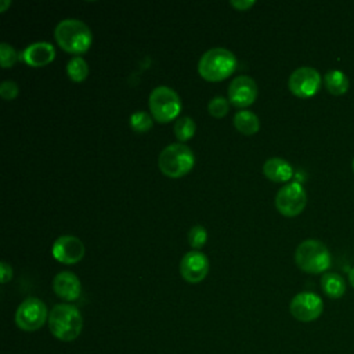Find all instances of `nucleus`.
Segmentation results:
<instances>
[{"label":"nucleus","mask_w":354,"mask_h":354,"mask_svg":"<svg viewBox=\"0 0 354 354\" xmlns=\"http://www.w3.org/2000/svg\"><path fill=\"white\" fill-rule=\"evenodd\" d=\"M51 335L61 342L75 340L83 329V317L77 307L66 303L55 304L48 314Z\"/></svg>","instance_id":"f257e3e1"},{"label":"nucleus","mask_w":354,"mask_h":354,"mask_svg":"<svg viewBox=\"0 0 354 354\" xmlns=\"http://www.w3.org/2000/svg\"><path fill=\"white\" fill-rule=\"evenodd\" d=\"M57 44L71 54H83L91 46V30L80 19L66 18L57 24L54 29Z\"/></svg>","instance_id":"f03ea898"},{"label":"nucleus","mask_w":354,"mask_h":354,"mask_svg":"<svg viewBox=\"0 0 354 354\" xmlns=\"http://www.w3.org/2000/svg\"><path fill=\"white\" fill-rule=\"evenodd\" d=\"M235 55L223 47L207 50L198 62L199 75L207 82H220L227 79L235 71Z\"/></svg>","instance_id":"7ed1b4c3"},{"label":"nucleus","mask_w":354,"mask_h":354,"mask_svg":"<svg viewBox=\"0 0 354 354\" xmlns=\"http://www.w3.org/2000/svg\"><path fill=\"white\" fill-rule=\"evenodd\" d=\"M158 165L166 177L180 178L192 170L195 165V156L188 145L176 142L162 149Z\"/></svg>","instance_id":"20e7f679"},{"label":"nucleus","mask_w":354,"mask_h":354,"mask_svg":"<svg viewBox=\"0 0 354 354\" xmlns=\"http://www.w3.org/2000/svg\"><path fill=\"white\" fill-rule=\"evenodd\" d=\"M295 261L300 270L310 274H319L329 268L330 253L321 241L306 239L296 248Z\"/></svg>","instance_id":"39448f33"},{"label":"nucleus","mask_w":354,"mask_h":354,"mask_svg":"<svg viewBox=\"0 0 354 354\" xmlns=\"http://www.w3.org/2000/svg\"><path fill=\"white\" fill-rule=\"evenodd\" d=\"M152 118L159 123L174 120L181 111L180 95L167 86L155 87L148 100Z\"/></svg>","instance_id":"423d86ee"},{"label":"nucleus","mask_w":354,"mask_h":354,"mask_svg":"<svg viewBox=\"0 0 354 354\" xmlns=\"http://www.w3.org/2000/svg\"><path fill=\"white\" fill-rule=\"evenodd\" d=\"M48 311L46 304L37 297L25 299L15 311V324L25 332L40 329L48 321Z\"/></svg>","instance_id":"0eeeda50"},{"label":"nucleus","mask_w":354,"mask_h":354,"mask_svg":"<svg viewBox=\"0 0 354 354\" xmlns=\"http://www.w3.org/2000/svg\"><path fill=\"white\" fill-rule=\"evenodd\" d=\"M307 203V194L303 185L297 181L288 183L275 195V207L277 210L286 216L293 217L303 212Z\"/></svg>","instance_id":"6e6552de"},{"label":"nucleus","mask_w":354,"mask_h":354,"mask_svg":"<svg viewBox=\"0 0 354 354\" xmlns=\"http://www.w3.org/2000/svg\"><path fill=\"white\" fill-rule=\"evenodd\" d=\"M288 86L296 97L308 98L319 90L321 75L313 66H300L290 73Z\"/></svg>","instance_id":"1a4fd4ad"},{"label":"nucleus","mask_w":354,"mask_h":354,"mask_svg":"<svg viewBox=\"0 0 354 354\" xmlns=\"http://www.w3.org/2000/svg\"><path fill=\"white\" fill-rule=\"evenodd\" d=\"M324 310L322 299L314 292H300L290 300L289 311L297 321L311 322L317 319Z\"/></svg>","instance_id":"9d476101"},{"label":"nucleus","mask_w":354,"mask_h":354,"mask_svg":"<svg viewBox=\"0 0 354 354\" xmlns=\"http://www.w3.org/2000/svg\"><path fill=\"white\" fill-rule=\"evenodd\" d=\"M53 257L64 264H75L84 256L83 242L73 235H62L53 243Z\"/></svg>","instance_id":"9b49d317"},{"label":"nucleus","mask_w":354,"mask_h":354,"mask_svg":"<svg viewBox=\"0 0 354 354\" xmlns=\"http://www.w3.org/2000/svg\"><path fill=\"white\" fill-rule=\"evenodd\" d=\"M180 272L187 282L198 283L203 281L209 272V259L199 250L188 252L181 259Z\"/></svg>","instance_id":"f8f14e48"},{"label":"nucleus","mask_w":354,"mask_h":354,"mask_svg":"<svg viewBox=\"0 0 354 354\" xmlns=\"http://www.w3.org/2000/svg\"><path fill=\"white\" fill-rule=\"evenodd\" d=\"M257 97V84L249 76H238L232 79L228 87V101L238 108L249 106Z\"/></svg>","instance_id":"ddd939ff"},{"label":"nucleus","mask_w":354,"mask_h":354,"mask_svg":"<svg viewBox=\"0 0 354 354\" xmlns=\"http://www.w3.org/2000/svg\"><path fill=\"white\" fill-rule=\"evenodd\" d=\"M55 58L54 46L48 41H36L29 44L22 53H19V59L26 65L33 68H40L50 64Z\"/></svg>","instance_id":"4468645a"},{"label":"nucleus","mask_w":354,"mask_h":354,"mask_svg":"<svg viewBox=\"0 0 354 354\" xmlns=\"http://www.w3.org/2000/svg\"><path fill=\"white\" fill-rule=\"evenodd\" d=\"M53 290L59 299L65 301H73L79 299L82 292V285L79 278L73 272L62 271L54 277Z\"/></svg>","instance_id":"2eb2a0df"},{"label":"nucleus","mask_w":354,"mask_h":354,"mask_svg":"<svg viewBox=\"0 0 354 354\" xmlns=\"http://www.w3.org/2000/svg\"><path fill=\"white\" fill-rule=\"evenodd\" d=\"M263 173L271 181L283 183L292 177L293 169L290 163L282 158H270L263 165Z\"/></svg>","instance_id":"dca6fc26"},{"label":"nucleus","mask_w":354,"mask_h":354,"mask_svg":"<svg viewBox=\"0 0 354 354\" xmlns=\"http://www.w3.org/2000/svg\"><path fill=\"white\" fill-rule=\"evenodd\" d=\"M321 288L330 299H339L346 292V281L337 272H325L321 277Z\"/></svg>","instance_id":"f3484780"},{"label":"nucleus","mask_w":354,"mask_h":354,"mask_svg":"<svg viewBox=\"0 0 354 354\" xmlns=\"http://www.w3.org/2000/svg\"><path fill=\"white\" fill-rule=\"evenodd\" d=\"M234 126L239 133L252 136L259 131L260 122H259V118L253 112L243 109V111H238L234 115Z\"/></svg>","instance_id":"a211bd4d"},{"label":"nucleus","mask_w":354,"mask_h":354,"mask_svg":"<svg viewBox=\"0 0 354 354\" xmlns=\"http://www.w3.org/2000/svg\"><path fill=\"white\" fill-rule=\"evenodd\" d=\"M324 82H325L326 88L332 94H336V95L346 93L348 88V77L344 72H342L339 69L328 71L324 76Z\"/></svg>","instance_id":"6ab92c4d"},{"label":"nucleus","mask_w":354,"mask_h":354,"mask_svg":"<svg viewBox=\"0 0 354 354\" xmlns=\"http://www.w3.org/2000/svg\"><path fill=\"white\" fill-rule=\"evenodd\" d=\"M173 130H174V136L177 137V140L181 142H185L194 137V134L196 131V124L192 118L183 116L174 122Z\"/></svg>","instance_id":"aec40b11"},{"label":"nucleus","mask_w":354,"mask_h":354,"mask_svg":"<svg viewBox=\"0 0 354 354\" xmlns=\"http://www.w3.org/2000/svg\"><path fill=\"white\" fill-rule=\"evenodd\" d=\"M66 73L71 80L80 83V82L86 80V77L88 75V65L82 57L76 55L69 59V62L66 65Z\"/></svg>","instance_id":"412c9836"},{"label":"nucleus","mask_w":354,"mask_h":354,"mask_svg":"<svg viewBox=\"0 0 354 354\" xmlns=\"http://www.w3.org/2000/svg\"><path fill=\"white\" fill-rule=\"evenodd\" d=\"M152 124H153V120L147 112L138 111L130 116V127L136 133H140V134L147 133L148 130H151Z\"/></svg>","instance_id":"4be33fe9"},{"label":"nucleus","mask_w":354,"mask_h":354,"mask_svg":"<svg viewBox=\"0 0 354 354\" xmlns=\"http://www.w3.org/2000/svg\"><path fill=\"white\" fill-rule=\"evenodd\" d=\"M228 109H230V101L220 95L214 97L207 104V111L214 118H224L228 113Z\"/></svg>","instance_id":"5701e85b"},{"label":"nucleus","mask_w":354,"mask_h":354,"mask_svg":"<svg viewBox=\"0 0 354 354\" xmlns=\"http://www.w3.org/2000/svg\"><path fill=\"white\" fill-rule=\"evenodd\" d=\"M19 59V54L8 44V43H1L0 44V61H1V66L4 69L11 68L17 61Z\"/></svg>","instance_id":"b1692460"},{"label":"nucleus","mask_w":354,"mask_h":354,"mask_svg":"<svg viewBox=\"0 0 354 354\" xmlns=\"http://www.w3.org/2000/svg\"><path fill=\"white\" fill-rule=\"evenodd\" d=\"M207 241V232L202 225H194L188 232V242L194 249H201Z\"/></svg>","instance_id":"393cba45"},{"label":"nucleus","mask_w":354,"mask_h":354,"mask_svg":"<svg viewBox=\"0 0 354 354\" xmlns=\"http://www.w3.org/2000/svg\"><path fill=\"white\" fill-rule=\"evenodd\" d=\"M18 84L12 80H4L0 84V95L7 101L14 100L18 95Z\"/></svg>","instance_id":"a878e982"},{"label":"nucleus","mask_w":354,"mask_h":354,"mask_svg":"<svg viewBox=\"0 0 354 354\" xmlns=\"http://www.w3.org/2000/svg\"><path fill=\"white\" fill-rule=\"evenodd\" d=\"M0 268H1V278H0V281H1V283H6V282H8L12 278V268L6 261L0 263Z\"/></svg>","instance_id":"bb28decb"},{"label":"nucleus","mask_w":354,"mask_h":354,"mask_svg":"<svg viewBox=\"0 0 354 354\" xmlns=\"http://www.w3.org/2000/svg\"><path fill=\"white\" fill-rule=\"evenodd\" d=\"M230 4L234 7V8H236V10H239V11H246L248 8H250L253 4H254V1H246V0H236V1H230Z\"/></svg>","instance_id":"cd10ccee"},{"label":"nucleus","mask_w":354,"mask_h":354,"mask_svg":"<svg viewBox=\"0 0 354 354\" xmlns=\"http://www.w3.org/2000/svg\"><path fill=\"white\" fill-rule=\"evenodd\" d=\"M10 4H11V1H8V0H3V1H0V12H4V11H6V8H7Z\"/></svg>","instance_id":"c85d7f7f"},{"label":"nucleus","mask_w":354,"mask_h":354,"mask_svg":"<svg viewBox=\"0 0 354 354\" xmlns=\"http://www.w3.org/2000/svg\"><path fill=\"white\" fill-rule=\"evenodd\" d=\"M348 281H350V283H351V286L354 288V267L348 271Z\"/></svg>","instance_id":"c756f323"},{"label":"nucleus","mask_w":354,"mask_h":354,"mask_svg":"<svg viewBox=\"0 0 354 354\" xmlns=\"http://www.w3.org/2000/svg\"><path fill=\"white\" fill-rule=\"evenodd\" d=\"M353 170H354V159H353Z\"/></svg>","instance_id":"7c9ffc66"}]
</instances>
